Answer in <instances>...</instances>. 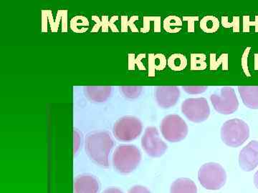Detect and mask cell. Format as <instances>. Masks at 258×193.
Masks as SVG:
<instances>
[{"label": "cell", "instance_id": "1", "mask_svg": "<svg viewBox=\"0 0 258 193\" xmlns=\"http://www.w3.org/2000/svg\"><path fill=\"white\" fill-rule=\"evenodd\" d=\"M114 146V142L107 132H93L88 134L85 141L86 154L97 165L109 166V155Z\"/></svg>", "mask_w": 258, "mask_h": 193}, {"label": "cell", "instance_id": "2", "mask_svg": "<svg viewBox=\"0 0 258 193\" xmlns=\"http://www.w3.org/2000/svg\"><path fill=\"white\" fill-rule=\"evenodd\" d=\"M142 160V153L133 145H121L115 148L112 157V163L117 172L128 174L137 168Z\"/></svg>", "mask_w": 258, "mask_h": 193}, {"label": "cell", "instance_id": "3", "mask_svg": "<svg viewBox=\"0 0 258 193\" xmlns=\"http://www.w3.org/2000/svg\"><path fill=\"white\" fill-rule=\"evenodd\" d=\"M222 142L227 146L238 147L243 145L249 137L248 125L242 120H227L221 128Z\"/></svg>", "mask_w": 258, "mask_h": 193}, {"label": "cell", "instance_id": "4", "mask_svg": "<svg viewBox=\"0 0 258 193\" xmlns=\"http://www.w3.org/2000/svg\"><path fill=\"white\" fill-rule=\"evenodd\" d=\"M200 184L207 189H220L225 184L227 174L224 167L216 162H208L200 167L198 172Z\"/></svg>", "mask_w": 258, "mask_h": 193}, {"label": "cell", "instance_id": "5", "mask_svg": "<svg viewBox=\"0 0 258 193\" xmlns=\"http://www.w3.org/2000/svg\"><path fill=\"white\" fill-rule=\"evenodd\" d=\"M161 135L170 143H178L186 138L189 132L186 122L179 115H169L161 120Z\"/></svg>", "mask_w": 258, "mask_h": 193}, {"label": "cell", "instance_id": "6", "mask_svg": "<svg viewBox=\"0 0 258 193\" xmlns=\"http://www.w3.org/2000/svg\"><path fill=\"white\" fill-rule=\"evenodd\" d=\"M143 125L139 118L124 116L115 122L113 128L115 138L120 142H131L140 136Z\"/></svg>", "mask_w": 258, "mask_h": 193}, {"label": "cell", "instance_id": "7", "mask_svg": "<svg viewBox=\"0 0 258 193\" xmlns=\"http://www.w3.org/2000/svg\"><path fill=\"white\" fill-rule=\"evenodd\" d=\"M214 109L222 115H230L235 113L239 108V101L235 89L230 86L221 87L220 93L210 95Z\"/></svg>", "mask_w": 258, "mask_h": 193}, {"label": "cell", "instance_id": "8", "mask_svg": "<svg viewBox=\"0 0 258 193\" xmlns=\"http://www.w3.org/2000/svg\"><path fill=\"white\" fill-rule=\"evenodd\" d=\"M181 113L188 120L195 123L206 121L210 115V108L205 98H188L181 106Z\"/></svg>", "mask_w": 258, "mask_h": 193}, {"label": "cell", "instance_id": "9", "mask_svg": "<svg viewBox=\"0 0 258 193\" xmlns=\"http://www.w3.org/2000/svg\"><path fill=\"white\" fill-rule=\"evenodd\" d=\"M142 147L149 157L157 158L165 154L167 145L159 136V130L155 127H148L142 138Z\"/></svg>", "mask_w": 258, "mask_h": 193}, {"label": "cell", "instance_id": "10", "mask_svg": "<svg viewBox=\"0 0 258 193\" xmlns=\"http://www.w3.org/2000/svg\"><path fill=\"white\" fill-rule=\"evenodd\" d=\"M154 89L157 104L163 109L175 106L181 95V90L177 86H157Z\"/></svg>", "mask_w": 258, "mask_h": 193}, {"label": "cell", "instance_id": "11", "mask_svg": "<svg viewBox=\"0 0 258 193\" xmlns=\"http://www.w3.org/2000/svg\"><path fill=\"white\" fill-rule=\"evenodd\" d=\"M239 165L242 170L250 172L258 166V142L252 140L242 148L239 155Z\"/></svg>", "mask_w": 258, "mask_h": 193}, {"label": "cell", "instance_id": "12", "mask_svg": "<svg viewBox=\"0 0 258 193\" xmlns=\"http://www.w3.org/2000/svg\"><path fill=\"white\" fill-rule=\"evenodd\" d=\"M74 187V193H98L100 184L94 176L86 174L75 179Z\"/></svg>", "mask_w": 258, "mask_h": 193}, {"label": "cell", "instance_id": "13", "mask_svg": "<svg viewBox=\"0 0 258 193\" xmlns=\"http://www.w3.org/2000/svg\"><path fill=\"white\" fill-rule=\"evenodd\" d=\"M85 95L89 101L103 103L110 98L112 93L111 86H88L83 87Z\"/></svg>", "mask_w": 258, "mask_h": 193}, {"label": "cell", "instance_id": "14", "mask_svg": "<svg viewBox=\"0 0 258 193\" xmlns=\"http://www.w3.org/2000/svg\"><path fill=\"white\" fill-rule=\"evenodd\" d=\"M238 92L244 106L258 110V86H239Z\"/></svg>", "mask_w": 258, "mask_h": 193}, {"label": "cell", "instance_id": "15", "mask_svg": "<svg viewBox=\"0 0 258 193\" xmlns=\"http://www.w3.org/2000/svg\"><path fill=\"white\" fill-rule=\"evenodd\" d=\"M170 193H198V187L191 179L179 178L171 184Z\"/></svg>", "mask_w": 258, "mask_h": 193}, {"label": "cell", "instance_id": "16", "mask_svg": "<svg viewBox=\"0 0 258 193\" xmlns=\"http://www.w3.org/2000/svg\"><path fill=\"white\" fill-rule=\"evenodd\" d=\"M167 61L165 56L162 54H151L149 55V75L151 77L155 75L156 70H163L165 68Z\"/></svg>", "mask_w": 258, "mask_h": 193}, {"label": "cell", "instance_id": "17", "mask_svg": "<svg viewBox=\"0 0 258 193\" xmlns=\"http://www.w3.org/2000/svg\"><path fill=\"white\" fill-rule=\"evenodd\" d=\"M220 21L216 17L208 15L200 22V27L205 33H215L220 28Z\"/></svg>", "mask_w": 258, "mask_h": 193}, {"label": "cell", "instance_id": "18", "mask_svg": "<svg viewBox=\"0 0 258 193\" xmlns=\"http://www.w3.org/2000/svg\"><path fill=\"white\" fill-rule=\"evenodd\" d=\"M187 59L182 54L171 55L167 60V64L169 68L178 72L184 70L187 66Z\"/></svg>", "mask_w": 258, "mask_h": 193}, {"label": "cell", "instance_id": "19", "mask_svg": "<svg viewBox=\"0 0 258 193\" xmlns=\"http://www.w3.org/2000/svg\"><path fill=\"white\" fill-rule=\"evenodd\" d=\"M183 23L179 17L170 15L164 20V29L169 33H178L181 31Z\"/></svg>", "mask_w": 258, "mask_h": 193}, {"label": "cell", "instance_id": "20", "mask_svg": "<svg viewBox=\"0 0 258 193\" xmlns=\"http://www.w3.org/2000/svg\"><path fill=\"white\" fill-rule=\"evenodd\" d=\"M210 69L217 70L222 66V70H228V55L222 54L217 58L216 54H210Z\"/></svg>", "mask_w": 258, "mask_h": 193}, {"label": "cell", "instance_id": "21", "mask_svg": "<svg viewBox=\"0 0 258 193\" xmlns=\"http://www.w3.org/2000/svg\"><path fill=\"white\" fill-rule=\"evenodd\" d=\"M205 54H191L190 67L191 70H205L208 67Z\"/></svg>", "mask_w": 258, "mask_h": 193}, {"label": "cell", "instance_id": "22", "mask_svg": "<svg viewBox=\"0 0 258 193\" xmlns=\"http://www.w3.org/2000/svg\"><path fill=\"white\" fill-rule=\"evenodd\" d=\"M120 92L125 98L128 100L137 99L144 91L142 86H121L119 87Z\"/></svg>", "mask_w": 258, "mask_h": 193}, {"label": "cell", "instance_id": "23", "mask_svg": "<svg viewBox=\"0 0 258 193\" xmlns=\"http://www.w3.org/2000/svg\"><path fill=\"white\" fill-rule=\"evenodd\" d=\"M222 25L225 28H233L234 32H240V18L233 17L232 22H229L228 17H222Z\"/></svg>", "mask_w": 258, "mask_h": 193}, {"label": "cell", "instance_id": "24", "mask_svg": "<svg viewBox=\"0 0 258 193\" xmlns=\"http://www.w3.org/2000/svg\"><path fill=\"white\" fill-rule=\"evenodd\" d=\"M181 88L189 94H203L208 89V86H182Z\"/></svg>", "mask_w": 258, "mask_h": 193}, {"label": "cell", "instance_id": "25", "mask_svg": "<svg viewBox=\"0 0 258 193\" xmlns=\"http://www.w3.org/2000/svg\"><path fill=\"white\" fill-rule=\"evenodd\" d=\"M254 27V31L258 32V16L255 17L254 22L249 20V16H244L243 18V32H249V28Z\"/></svg>", "mask_w": 258, "mask_h": 193}, {"label": "cell", "instance_id": "26", "mask_svg": "<svg viewBox=\"0 0 258 193\" xmlns=\"http://www.w3.org/2000/svg\"><path fill=\"white\" fill-rule=\"evenodd\" d=\"M182 20L187 23L188 32H195V22L199 21L200 18L198 16H183Z\"/></svg>", "mask_w": 258, "mask_h": 193}, {"label": "cell", "instance_id": "27", "mask_svg": "<svg viewBox=\"0 0 258 193\" xmlns=\"http://www.w3.org/2000/svg\"><path fill=\"white\" fill-rule=\"evenodd\" d=\"M144 57H145V55H139L138 57L134 61L129 58V69H135V66L137 65L138 66L139 69H146L144 64L141 62L142 58H144Z\"/></svg>", "mask_w": 258, "mask_h": 193}, {"label": "cell", "instance_id": "28", "mask_svg": "<svg viewBox=\"0 0 258 193\" xmlns=\"http://www.w3.org/2000/svg\"><path fill=\"white\" fill-rule=\"evenodd\" d=\"M128 193H151V192L144 186L135 185L129 189Z\"/></svg>", "mask_w": 258, "mask_h": 193}, {"label": "cell", "instance_id": "29", "mask_svg": "<svg viewBox=\"0 0 258 193\" xmlns=\"http://www.w3.org/2000/svg\"><path fill=\"white\" fill-rule=\"evenodd\" d=\"M249 48L247 49L246 50L245 52H244L243 57H242V67H243V69L244 72H245L246 74L249 76L248 69H247V55H248Z\"/></svg>", "mask_w": 258, "mask_h": 193}, {"label": "cell", "instance_id": "30", "mask_svg": "<svg viewBox=\"0 0 258 193\" xmlns=\"http://www.w3.org/2000/svg\"><path fill=\"white\" fill-rule=\"evenodd\" d=\"M80 141H81V138H80L79 132L77 130H74V153H76L78 149L79 148Z\"/></svg>", "mask_w": 258, "mask_h": 193}, {"label": "cell", "instance_id": "31", "mask_svg": "<svg viewBox=\"0 0 258 193\" xmlns=\"http://www.w3.org/2000/svg\"><path fill=\"white\" fill-rule=\"evenodd\" d=\"M102 193H123V192L116 187H109V188L105 189Z\"/></svg>", "mask_w": 258, "mask_h": 193}, {"label": "cell", "instance_id": "32", "mask_svg": "<svg viewBox=\"0 0 258 193\" xmlns=\"http://www.w3.org/2000/svg\"><path fill=\"white\" fill-rule=\"evenodd\" d=\"M254 184L255 185L256 188L258 189V170L254 175Z\"/></svg>", "mask_w": 258, "mask_h": 193}]
</instances>
